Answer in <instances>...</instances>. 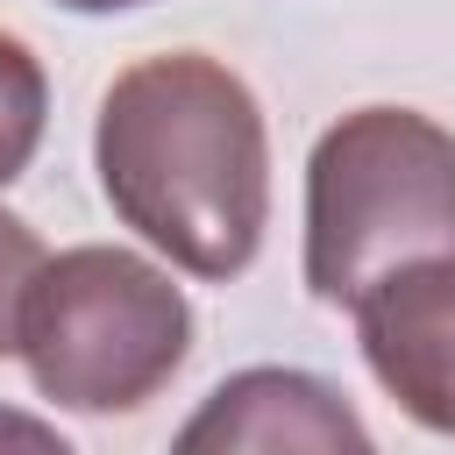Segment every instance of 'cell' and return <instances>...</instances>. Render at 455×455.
Masks as SVG:
<instances>
[{
  "label": "cell",
  "instance_id": "1",
  "mask_svg": "<svg viewBox=\"0 0 455 455\" xmlns=\"http://www.w3.org/2000/svg\"><path fill=\"white\" fill-rule=\"evenodd\" d=\"M100 192L156 256L228 284L270 228V128L242 71L206 50L128 64L92 121Z\"/></svg>",
  "mask_w": 455,
  "mask_h": 455
},
{
  "label": "cell",
  "instance_id": "2",
  "mask_svg": "<svg viewBox=\"0 0 455 455\" xmlns=\"http://www.w3.org/2000/svg\"><path fill=\"white\" fill-rule=\"evenodd\" d=\"M427 256H455V135L419 107L341 114L306 156V291L355 306Z\"/></svg>",
  "mask_w": 455,
  "mask_h": 455
},
{
  "label": "cell",
  "instance_id": "3",
  "mask_svg": "<svg viewBox=\"0 0 455 455\" xmlns=\"http://www.w3.org/2000/svg\"><path fill=\"white\" fill-rule=\"evenodd\" d=\"M14 355L28 363V384L64 412H135L185 370L192 306L149 256L78 242L43 256L21 299Z\"/></svg>",
  "mask_w": 455,
  "mask_h": 455
},
{
  "label": "cell",
  "instance_id": "4",
  "mask_svg": "<svg viewBox=\"0 0 455 455\" xmlns=\"http://www.w3.org/2000/svg\"><path fill=\"white\" fill-rule=\"evenodd\" d=\"M348 313L363 363L398 398V412L434 434H455V256H427L377 277Z\"/></svg>",
  "mask_w": 455,
  "mask_h": 455
},
{
  "label": "cell",
  "instance_id": "5",
  "mask_svg": "<svg viewBox=\"0 0 455 455\" xmlns=\"http://www.w3.org/2000/svg\"><path fill=\"white\" fill-rule=\"evenodd\" d=\"M178 448H370V427L306 370H242L206 391Z\"/></svg>",
  "mask_w": 455,
  "mask_h": 455
},
{
  "label": "cell",
  "instance_id": "6",
  "mask_svg": "<svg viewBox=\"0 0 455 455\" xmlns=\"http://www.w3.org/2000/svg\"><path fill=\"white\" fill-rule=\"evenodd\" d=\"M43 121H50V78H43L36 50L0 28V185H14L28 171Z\"/></svg>",
  "mask_w": 455,
  "mask_h": 455
},
{
  "label": "cell",
  "instance_id": "7",
  "mask_svg": "<svg viewBox=\"0 0 455 455\" xmlns=\"http://www.w3.org/2000/svg\"><path fill=\"white\" fill-rule=\"evenodd\" d=\"M36 270H43L36 228L0 206V355H14V341H21V299H28Z\"/></svg>",
  "mask_w": 455,
  "mask_h": 455
},
{
  "label": "cell",
  "instance_id": "8",
  "mask_svg": "<svg viewBox=\"0 0 455 455\" xmlns=\"http://www.w3.org/2000/svg\"><path fill=\"white\" fill-rule=\"evenodd\" d=\"M71 14H128V7H149V0H57Z\"/></svg>",
  "mask_w": 455,
  "mask_h": 455
}]
</instances>
